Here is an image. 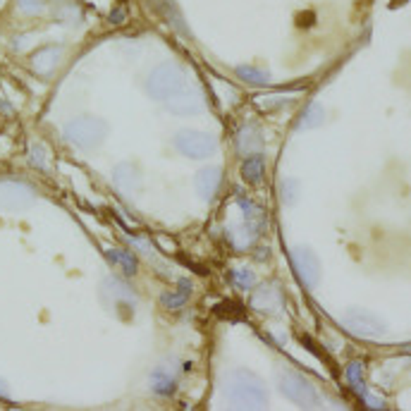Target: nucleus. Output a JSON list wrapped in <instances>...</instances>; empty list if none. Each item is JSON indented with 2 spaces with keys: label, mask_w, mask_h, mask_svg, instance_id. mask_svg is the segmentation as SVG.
<instances>
[{
  "label": "nucleus",
  "mask_w": 411,
  "mask_h": 411,
  "mask_svg": "<svg viewBox=\"0 0 411 411\" xmlns=\"http://www.w3.org/2000/svg\"><path fill=\"white\" fill-rule=\"evenodd\" d=\"M146 93L163 103L175 115H197L203 110L199 89L189 82L187 72L175 63H163L148 74Z\"/></svg>",
  "instance_id": "f257e3e1"
},
{
  "label": "nucleus",
  "mask_w": 411,
  "mask_h": 411,
  "mask_svg": "<svg viewBox=\"0 0 411 411\" xmlns=\"http://www.w3.org/2000/svg\"><path fill=\"white\" fill-rule=\"evenodd\" d=\"M223 392L232 407L239 409H260L268 404V390L256 373L247 368H234L225 375Z\"/></svg>",
  "instance_id": "f03ea898"
},
{
  "label": "nucleus",
  "mask_w": 411,
  "mask_h": 411,
  "mask_svg": "<svg viewBox=\"0 0 411 411\" xmlns=\"http://www.w3.org/2000/svg\"><path fill=\"white\" fill-rule=\"evenodd\" d=\"M63 134L72 146L89 151V148H96L103 144L105 134H108V124L98 118H77L65 124Z\"/></svg>",
  "instance_id": "7ed1b4c3"
},
{
  "label": "nucleus",
  "mask_w": 411,
  "mask_h": 411,
  "mask_svg": "<svg viewBox=\"0 0 411 411\" xmlns=\"http://www.w3.org/2000/svg\"><path fill=\"white\" fill-rule=\"evenodd\" d=\"M278 388L289 402L299 404V407H304V409L320 407V402H323L318 390H315L304 375H299L297 370H282L278 378Z\"/></svg>",
  "instance_id": "20e7f679"
},
{
  "label": "nucleus",
  "mask_w": 411,
  "mask_h": 411,
  "mask_svg": "<svg viewBox=\"0 0 411 411\" xmlns=\"http://www.w3.org/2000/svg\"><path fill=\"white\" fill-rule=\"evenodd\" d=\"M175 148L182 155H187V158L201 160V158H210V155L218 151V139L213 134L199 132V129H179L175 134Z\"/></svg>",
  "instance_id": "39448f33"
},
{
  "label": "nucleus",
  "mask_w": 411,
  "mask_h": 411,
  "mask_svg": "<svg viewBox=\"0 0 411 411\" xmlns=\"http://www.w3.org/2000/svg\"><path fill=\"white\" fill-rule=\"evenodd\" d=\"M342 325L354 335V337L361 340H378L385 335V323L370 311H361V309H352L344 313Z\"/></svg>",
  "instance_id": "423d86ee"
},
{
  "label": "nucleus",
  "mask_w": 411,
  "mask_h": 411,
  "mask_svg": "<svg viewBox=\"0 0 411 411\" xmlns=\"http://www.w3.org/2000/svg\"><path fill=\"white\" fill-rule=\"evenodd\" d=\"M292 260L294 268H297V275L307 287H315L320 280V263L315 258V254L307 247H299L292 252Z\"/></svg>",
  "instance_id": "0eeeda50"
},
{
  "label": "nucleus",
  "mask_w": 411,
  "mask_h": 411,
  "mask_svg": "<svg viewBox=\"0 0 411 411\" xmlns=\"http://www.w3.org/2000/svg\"><path fill=\"white\" fill-rule=\"evenodd\" d=\"M254 307L265 315L280 313V309H282V294H280L278 285H273V282L260 285L256 292H254Z\"/></svg>",
  "instance_id": "6e6552de"
},
{
  "label": "nucleus",
  "mask_w": 411,
  "mask_h": 411,
  "mask_svg": "<svg viewBox=\"0 0 411 411\" xmlns=\"http://www.w3.org/2000/svg\"><path fill=\"white\" fill-rule=\"evenodd\" d=\"M220 182H223V170L215 168V165H208L201 173L197 175V192L203 201H210L215 197V192L220 189Z\"/></svg>",
  "instance_id": "1a4fd4ad"
},
{
  "label": "nucleus",
  "mask_w": 411,
  "mask_h": 411,
  "mask_svg": "<svg viewBox=\"0 0 411 411\" xmlns=\"http://www.w3.org/2000/svg\"><path fill=\"white\" fill-rule=\"evenodd\" d=\"M17 199H22V201L29 206V203H32V199H34V192L29 187H24V184H19V182L0 184V203H5L8 208H12V210L24 208Z\"/></svg>",
  "instance_id": "9d476101"
},
{
  "label": "nucleus",
  "mask_w": 411,
  "mask_h": 411,
  "mask_svg": "<svg viewBox=\"0 0 411 411\" xmlns=\"http://www.w3.org/2000/svg\"><path fill=\"white\" fill-rule=\"evenodd\" d=\"M237 203H239V208L244 210V223L249 225L252 234H254V237H260V234L265 232V213H263V208H258L256 203L249 201V199L242 197V194L237 197Z\"/></svg>",
  "instance_id": "9b49d317"
},
{
  "label": "nucleus",
  "mask_w": 411,
  "mask_h": 411,
  "mask_svg": "<svg viewBox=\"0 0 411 411\" xmlns=\"http://www.w3.org/2000/svg\"><path fill=\"white\" fill-rule=\"evenodd\" d=\"M105 258H108V263L113 265V268H118L120 273L127 275V278L137 275L139 260L132 252H127V249H105Z\"/></svg>",
  "instance_id": "f8f14e48"
},
{
  "label": "nucleus",
  "mask_w": 411,
  "mask_h": 411,
  "mask_svg": "<svg viewBox=\"0 0 411 411\" xmlns=\"http://www.w3.org/2000/svg\"><path fill=\"white\" fill-rule=\"evenodd\" d=\"M237 146H239V151H242L244 155L260 151V146H263V139H260V132H258L256 124H244V127L239 129Z\"/></svg>",
  "instance_id": "ddd939ff"
},
{
  "label": "nucleus",
  "mask_w": 411,
  "mask_h": 411,
  "mask_svg": "<svg viewBox=\"0 0 411 411\" xmlns=\"http://www.w3.org/2000/svg\"><path fill=\"white\" fill-rule=\"evenodd\" d=\"M151 388L155 395L170 397V395H175V390H177V375L170 373L165 366H160V368H155L151 375Z\"/></svg>",
  "instance_id": "4468645a"
},
{
  "label": "nucleus",
  "mask_w": 411,
  "mask_h": 411,
  "mask_svg": "<svg viewBox=\"0 0 411 411\" xmlns=\"http://www.w3.org/2000/svg\"><path fill=\"white\" fill-rule=\"evenodd\" d=\"M347 378H349V385H352L354 390L361 395V397L366 399L368 404H375V409H383V402L375 397H370L368 392H366V385H364V366H361V361H352L347 368Z\"/></svg>",
  "instance_id": "2eb2a0df"
},
{
  "label": "nucleus",
  "mask_w": 411,
  "mask_h": 411,
  "mask_svg": "<svg viewBox=\"0 0 411 411\" xmlns=\"http://www.w3.org/2000/svg\"><path fill=\"white\" fill-rule=\"evenodd\" d=\"M265 175V163L260 153H249L242 163V177L247 184H258Z\"/></svg>",
  "instance_id": "dca6fc26"
},
{
  "label": "nucleus",
  "mask_w": 411,
  "mask_h": 411,
  "mask_svg": "<svg viewBox=\"0 0 411 411\" xmlns=\"http://www.w3.org/2000/svg\"><path fill=\"white\" fill-rule=\"evenodd\" d=\"M60 55H63V48L60 46H46L41 48L36 55H34V67L38 69V72L48 74L55 69V65L60 63Z\"/></svg>",
  "instance_id": "f3484780"
},
{
  "label": "nucleus",
  "mask_w": 411,
  "mask_h": 411,
  "mask_svg": "<svg viewBox=\"0 0 411 411\" xmlns=\"http://www.w3.org/2000/svg\"><path fill=\"white\" fill-rule=\"evenodd\" d=\"M323 120H325L323 105L311 103V105H307V110L299 115V120H297V124H294V127H297L299 132H302V129H313V127H318V124H323Z\"/></svg>",
  "instance_id": "a211bd4d"
},
{
  "label": "nucleus",
  "mask_w": 411,
  "mask_h": 411,
  "mask_svg": "<svg viewBox=\"0 0 411 411\" xmlns=\"http://www.w3.org/2000/svg\"><path fill=\"white\" fill-rule=\"evenodd\" d=\"M115 182L122 192H134L139 187V173L134 165H118L115 168Z\"/></svg>",
  "instance_id": "6ab92c4d"
},
{
  "label": "nucleus",
  "mask_w": 411,
  "mask_h": 411,
  "mask_svg": "<svg viewBox=\"0 0 411 411\" xmlns=\"http://www.w3.org/2000/svg\"><path fill=\"white\" fill-rule=\"evenodd\" d=\"M237 74L242 82L252 84V87H265V84H270V74L265 72V69L252 67V65H239Z\"/></svg>",
  "instance_id": "aec40b11"
},
{
  "label": "nucleus",
  "mask_w": 411,
  "mask_h": 411,
  "mask_svg": "<svg viewBox=\"0 0 411 411\" xmlns=\"http://www.w3.org/2000/svg\"><path fill=\"white\" fill-rule=\"evenodd\" d=\"M187 299H189V294L187 292H165V294H160V304H163L168 311H179L187 304Z\"/></svg>",
  "instance_id": "412c9836"
},
{
  "label": "nucleus",
  "mask_w": 411,
  "mask_h": 411,
  "mask_svg": "<svg viewBox=\"0 0 411 411\" xmlns=\"http://www.w3.org/2000/svg\"><path fill=\"white\" fill-rule=\"evenodd\" d=\"M232 282L237 285L239 289H252L254 285H256V275H254L249 268L232 270Z\"/></svg>",
  "instance_id": "4be33fe9"
},
{
  "label": "nucleus",
  "mask_w": 411,
  "mask_h": 411,
  "mask_svg": "<svg viewBox=\"0 0 411 411\" xmlns=\"http://www.w3.org/2000/svg\"><path fill=\"white\" fill-rule=\"evenodd\" d=\"M218 315L220 318H230V320H244V313H242V307L234 302H223L218 309Z\"/></svg>",
  "instance_id": "5701e85b"
},
{
  "label": "nucleus",
  "mask_w": 411,
  "mask_h": 411,
  "mask_svg": "<svg viewBox=\"0 0 411 411\" xmlns=\"http://www.w3.org/2000/svg\"><path fill=\"white\" fill-rule=\"evenodd\" d=\"M17 5L24 14H38L43 10V0H17Z\"/></svg>",
  "instance_id": "b1692460"
},
{
  "label": "nucleus",
  "mask_w": 411,
  "mask_h": 411,
  "mask_svg": "<svg viewBox=\"0 0 411 411\" xmlns=\"http://www.w3.org/2000/svg\"><path fill=\"white\" fill-rule=\"evenodd\" d=\"M46 151H43V146H34L32 151H29V160H32V165L34 168H46Z\"/></svg>",
  "instance_id": "393cba45"
},
{
  "label": "nucleus",
  "mask_w": 411,
  "mask_h": 411,
  "mask_svg": "<svg viewBox=\"0 0 411 411\" xmlns=\"http://www.w3.org/2000/svg\"><path fill=\"white\" fill-rule=\"evenodd\" d=\"M0 397L3 399H8L10 397V390H8V383H5L3 378H0Z\"/></svg>",
  "instance_id": "a878e982"
}]
</instances>
